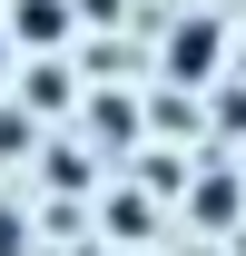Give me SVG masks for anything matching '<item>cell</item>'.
Returning a JSON list of instances; mask_svg holds the SVG:
<instances>
[{
	"label": "cell",
	"instance_id": "3",
	"mask_svg": "<svg viewBox=\"0 0 246 256\" xmlns=\"http://www.w3.org/2000/svg\"><path fill=\"white\" fill-rule=\"evenodd\" d=\"M0 256H20V217H10V207H0Z\"/></svg>",
	"mask_w": 246,
	"mask_h": 256
},
{
	"label": "cell",
	"instance_id": "4",
	"mask_svg": "<svg viewBox=\"0 0 246 256\" xmlns=\"http://www.w3.org/2000/svg\"><path fill=\"white\" fill-rule=\"evenodd\" d=\"M10 40H20V30H0V79H10Z\"/></svg>",
	"mask_w": 246,
	"mask_h": 256
},
{
	"label": "cell",
	"instance_id": "2",
	"mask_svg": "<svg viewBox=\"0 0 246 256\" xmlns=\"http://www.w3.org/2000/svg\"><path fill=\"white\" fill-rule=\"evenodd\" d=\"M207 69H216V20H187L168 50V79H207Z\"/></svg>",
	"mask_w": 246,
	"mask_h": 256
},
{
	"label": "cell",
	"instance_id": "1",
	"mask_svg": "<svg viewBox=\"0 0 246 256\" xmlns=\"http://www.w3.org/2000/svg\"><path fill=\"white\" fill-rule=\"evenodd\" d=\"M10 30L30 40V50H60L69 40V0H10Z\"/></svg>",
	"mask_w": 246,
	"mask_h": 256
}]
</instances>
